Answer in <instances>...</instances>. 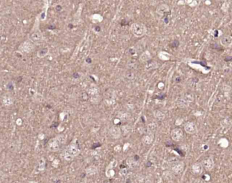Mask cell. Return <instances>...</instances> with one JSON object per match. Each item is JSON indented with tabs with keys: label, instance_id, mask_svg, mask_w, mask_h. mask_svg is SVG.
<instances>
[{
	"label": "cell",
	"instance_id": "6da1fadb",
	"mask_svg": "<svg viewBox=\"0 0 232 183\" xmlns=\"http://www.w3.org/2000/svg\"><path fill=\"white\" fill-rule=\"evenodd\" d=\"M80 152L77 144L74 142H71L68 146L65 148L62 153V157L64 160L67 161H72L75 157H76Z\"/></svg>",
	"mask_w": 232,
	"mask_h": 183
},
{
	"label": "cell",
	"instance_id": "7a4b0ae2",
	"mask_svg": "<svg viewBox=\"0 0 232 183\" xmlns=\"http://www.w3.org/2000/svg\"><path fill=\"white\" fill-rule=\"evenodd\" d=\"M64 136L63 135H59L49 140L47 148H48V150L50 152H57L61 149V146L64 144Z\"/></svg>",
	"mask_w": 232,
	"mask_h": 183
},
{
	"label": "cell",
	"instance_id": "3957f363",
	"mask_svg": "<svg viewBox=\"0 0 232 183\" xmlns=\"http://www.w3.org/2000/svg\"><path fill=\"white\" fill-rule=\"evenodd\" d=\"M46 159L44 158H41L38 161V165H37V170L39 172H44L45 170V168H46Z\"/></svg>",
	"mask_w": 232,
	"mask_h": 183
},
{
	"label": "cell",
	"instance_id": "277c9868",
	"mask_svg": "<svg viewBox=\"0 0 232 183\" xmlns=\"http://www.w3.org/2000/svg\"><path fill=\"white\" fill-rule=\"evenodd\" d=\"M30 39L32 41H40L42 39V35L40 34V32H34L33 34L30 35Z\"/></svg>",
	"mask_w": 232,
	"mask_h": 183
},
{
	"label": "cell",
	"instance_id": "5b68a950",
	"mask_svg": "<svg viewBox=\"0 0 232 183\" xmlns=\"http://www.w3.org/2000/svg\"><path fill=\"white\" fill-rule=\"evenodd\" d=\"M48 52V49L47 48H43L38 51V53H37V56L40 57H44V56H46L47 55V53Z\"/></svg>",
	"mask_w": 232,
	"mask_h": 183
},
{
	"label": "cell",
	"instance_id": "8992f818",
	"mask_svg": "<svg viewBox=\"0 0 232 183\" xmlns=\"http://www.w3.org/2000/svg\"><path fill=\"white\" fill-rule=\"evenodd\" d=\"M178 45H179V42H178V41L175 40V41H174V42H172V43L171 44H170V46H171L172 48H176V47H178Z\"/></svg>",
	"mask_w": 232,
	"mask_h": 183
},
{
	"label": "cell",
	"instance_id": "52a82bcc",
	"mask_svg": "<svg viewBox=\"0 0 232 183\" xmlns=\"http://www.w3.org/2000/svg\"><path fill=\"white\" fill-rule=\"evenodd\" d=\"M7 88H8L9 90H13L14 86H13L12 83H8V84H7Z\"/></svg>",
	"mask_w": 232,
	"mask_h": 183
},
{
	"label": "cell",
	"instance_id": "ba28073f",
	"mask_svg": "<svg viewBox=\"0 0 232 183\" xmlns=\"http://www.w3.org/2000/svg\"><path fill=\"white\" fill-rule=\"evenodd\" d=\"M59 161L58 160H54V162L53 163V166L54 168H58V165H59Z\"/></svg>",
	"mask_w": 232,
	"mask_h": 183
},
{
	"label": "cell",
	"instance_id": "9c48e42d",
	"mask_svg": "<svg viewBox=\"0 0 232 183\" xmlns=\"http://www.w3.org/2000/svg\"><path fill=\"white\" fill-rule=\"evenodd\" d=\"M73 77H74V78H79L80 77V75L79 74V73H74L73 74Z\"/></svg>",
	"mask_w": 232,
	"mask_h": 183
},
{
	"label": "cell",
	"instance_id": "30bf717a",
	"mask_svg": "<svg viewBox=\"0 0 232 183\" xmlns=\"http://www.w3.org/2000/svg\"><path fill=\"white\" fill-rule=\"evenodd\" d=\"M101 146V144H99V143H98V144H94V146H93V147H92V149H95V148H98V147H99V146Z\"/></svg>",
	"mask_w": 232,
	"mask_h": 183
},
{
	"label": "cell",
	"instance_id": "8fae6325",
	"mask_svg": "<svg viewBox=\"0 0 232 183\" xmlns=\"http://www.w3.org/2000/svg\"><path fill=\"white\" fill-rule=\"evenodd\" d=\"M61 9H62V7H61V6H57L56 7V10L57 11L59 12V11L61 10Z\"/></svg>",
	"mask_w": 232,
	"mask_h": 183
},
{
	"label": "cell",
	"instance_id": "7c38bea8",
	"mask_svg": "<svg viewBox=\"0 0 232 183\" xmlns=\"http://www.w3.org/2000/svg\"><path fill=\"white\" fill-rule=\"evenodd\" d=\"M225 61H231V57H226L225 59Z\"/></svg>",
	"mask_w": 232,
	"mask_h": 183
},
{
	"label": "cell",
	"instance_id": "4fadbf2b",
	"mask_svg": "<svg viewBox=\"0 0 232 183\" xmlns=\"http://www.w3.org/2000/svg\"><path fill=\"white\" fill-rule=\"evenodd\" d=\"M95 31H98V32L100 31H101V28L99 27V26H97V27H95Z\"/></svg>",
	"mask_w": 232,
	"mask_h": 183
},
{
	"label": "cell",
	"instance_id": "5bb4252c",
	"mask_svg": "<svg viewBox=\"0 0 232 183\" xmlns=\"http://www.w3.org/2000/svg\"><path fill=\"white\" fill-rule=\"evenodd\" d=\"M91 61H91V59L90 58H88V59H86V62L88 63H91Z\"/></svg>",
	"mask_w": 232,
	"mask_h": 183
},
{
	"label": "cell",
	"instance_id": "9a60e30c",
	"mask_svg": "<svg viewBox=\"0 0 232 183\" xmlns=\"http://www.w3.org/2000/svg\"><path fill=\"white\" fill-rule=\"evenodd\" d=\"M127 24H128V23H125V20H123V21H122V23H121V25H127Z\"/></svg>",
	"mask_w": 232,
	"mask_h": 183
},
{
	"label": "cell",
	"instance_id": "2e32d148",
	"mask_svg": "<svg viewBox=\"0 0 232 183\" xmlns=\"http://www.w3.org/2000/svg\"><path fill=\"white\" fill-rule=\"evenodd\" d=\"M28 183H40L37 181H34V180H31V181L28 182Z\"/></svg>",
	"mask_w": 232,
	"mask_h": 183
},
{
	"label": "cell",
	"instance_id": "e0dca14e",
	"mask_svg": "<svg viewBox=\"0 0 232 183\" xmlns=\"http://www.w3.org/2000/svg\"><path fill=\"white\" fill-rule=\"evenodd\" d=\"M54 28H55V27H53V26H50V27H48V29H54Z\"/></svg>",
	"mask_w": 232,
	"mask_h": 183
},
{
	"label": "cell",
	"instance_id": "ac0fdd59",
	"mask_svg": "<svg viewBox=\"0 0 232 183\" xmlns=\"http://www.w3.org/2000/svg\"><path fill=\"white\" fill-rule=\"evenodd\" d=\"M69 25H70V26H69L70 28H73V27H74V26H73V25H72V24H70Z\"/></svg>",
	"mask_w": 232,
	"mask_h": 183
}]
</instances>
